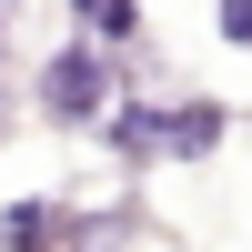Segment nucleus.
Masks as SVG:
<instances>
[{
	"mask_svg": "<svg viewBox=\"0 0 252 252\" xmlns=\"http://www.w3.org/2000/svg\"><path fill=\"white\" fill-rule=\"evenodd\" d=\"M31 91H40V111H51V121L91 131V121L111 111V61H101L91 40H61V51L40 61V81H31Z\"/></svg>",
	"mask_w": 252,
	"mask_h": 252,
	"instance_id": "1",
	"label": "nucleus"
},
{
	"mask_svg": "<svg viewBox=\"0 0 252 252\" xmlns=\"http://www.w3.org/2000/svg\"><path fill=\"white\" fill-rule=\"evenodd\" d=\"M71 242V212L61 202H10L0 212V252H61Z\"/></svg>",
	"mask_w": 252,
	"mask_h": 252,
	"instance_id": "2",
	"label": "nucleus"
},
{
	"mask_svg": "<svg viewBox=\"0 0 252 252\" xmlns=\"http://www.w3.org/2000/svg\"><path fill=\"white\" fill-rule=\"evenodd\" d=\"M212 141H222V111H212V101L161 111V161H192V152H212Z\"/></svg>",
	"mask_w": 252,
	"mask_h": 252,
	"instance_id": "3",
	"label": "nucleus"
},
{
	"mask_svg": "<svg viewBox=\"0 0 252 252\" xmlns=\"http://www.w3.org/2000/svg\"><path fill=\"white\" fill-rule=\"evenodd\" d=\"M71 20L101 31V40H141V10H131V0H71Z\"/></svg>",
	"mask_w": 252,
	"mask_h": 252,
	"instance_id": "4",
	"label": "nucleus"
},
{
	"mask_svg": "<svg viewBox=\"0 0 252 252\" xmlns=\"http://www.w3.org/2000/svg\"><path fill=\"white\" fill-rule=\"evenodd\" d=\"M222 40H242V51H252V0H222Z\"/></svg>",
	"mask_w": 252,
	"mask_h": 252,
	"instance_id": "5",
	"label": "nucleus"
}]
</instances>
